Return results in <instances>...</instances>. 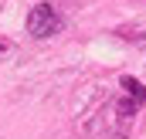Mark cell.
Returning a JSON list of instances; mask_svg holds the SVG:
<instances>
[{
  "label": "cell",
  "instance_id": "3957f363",
  "mask_svg": "<svg viewBox=\"0 0 146 139\" xmlns=\"http://www.w3.org/2000/svg\"><path fill=\"white\" fill-rule=\"evenodd\" d=\"M3 48H7V44H3V41H0V51H3Z\"/></svg>",
  "mask_w": 146,
  "mask_h": 139
},
{
  "label": "cell",
  "instance_id": "6da1fadb",
  "mask_svg": "<svg viewBox=\"0 0 146 139\" xmlns=\"http://www.w3.org/2000/svg\"><path fill=\"white\" fill-rule=\"evenodd\" d=\"M61 31V14L51 3H37L34 10L27 14V34L31 37H51Z\"/></svg>",
  "mask_w": 146,
  "mask_h": 139
},
{
  "label": "cell",
  "instance_id": "7a4b0ae2",
  "mask_svg": "<svg viewBox=\"0 0 146 139\" xmlns=\"http://www.w3.org/2000/svg\"><path fill=\"white\" fill-rule=\"evenodd\" d=\"M119 88L129 95L126 102H119V115H133V112H136V109L146 102V88H143V81H139V78H133V75H126V78L119 81Z\"/></svg>",
  "mask_w": 146,
  "mask_h": 139
}]
</instances>
